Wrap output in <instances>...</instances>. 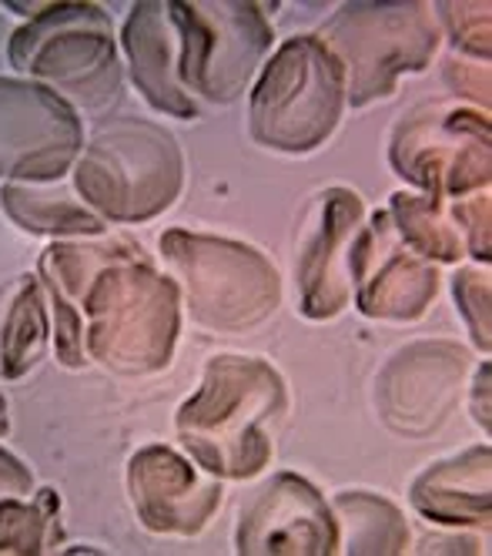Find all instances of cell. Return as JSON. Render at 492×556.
Listing matches in <instances>:
<instances>
[{
    "label": "cell",
    "mask_w": 492,
    "mask_h": 556,
    "mask_svg": "<svg viewBox=\"0 0 492 556\" xmlns=\"http://www.w3.org/2000/svg\"><path fill=\"white\" fill-rule=\"evenodd\" d=\"M489 446H472L429 466L413 483V506L439 527H485L492 513Z\"/></svg>",
    "instance_id": "obj_18"
},
{
    "label": "cell",
    "mask_w": 492,
    "mask_h": 556,
    "mask_svg": "<svg viewBox=\"0 0 492 556\" xmlns=\"http://www.w3.org/2000/svg\"><path fill=\"white\" fill-rule=\"evenodd\" d=\"M51 185L54 181H8L0 191V202L24 231L67 238H91L104 231L101 215L74 202L67 191H51Z\"/></svg>",
    "instance_id": "obj_19"
},
{
    "label": "cell",
    "mask_w": 492,
    "mask_h": 556,
    "mask_svg": "<svg viewBox=\"0 0 492 556\" xmlns=\"http://www.w3.org/2000/svg\"><path fill=\"white\" fill-rule=\"evenodd\" d=\"M449 30H453V41L489 61V4H439Z\"/></svg>",
    "instance_id": "obj_25"
},
{
    "label": "cell",
    "mask_w": 492,
    "mask_h": 556,
    "mask_svg": "<svg viewBox=\"0 0 492 556\" xmlns=\"http://www.w3.org/2000/svg\"><path fill=\"white\" fill-rule=\"evenodd\" d=\"M181 34V85L191 98L231 104L262 67L275 34L249 0H172Z\"/></svg>",
    "instance_id": "obj_8"
},
{
    "label": "cell",
    "mask_w": 492,
    "mask_h": 556,
    "mask_svg": "<svg viewBox=\"0 0 492 556\" xmlns=\"http://www.w3.org/2000/svg\"><path fill=\"white\" fill-rule=\"evenodd\" d=\"M289 406L275 366L255 355H218L181 403L175 426L188 456L218 480H252L272 459L268 426Z\"/></svg>",
    "instance_id": "obj_1"
},
{
    "label": "cell",
    "mask_w": 492,
    "mask_h": 556,
    "mask_svg": "<svg viewBox=\"0 0 492 556\" xmlns=\"http://www.w3.org/2000/svg\"><path fill=\"white\" fill-rule=\"evenodd\" d=\"M362 198L349 188H328L318 202V222L302 245L299 308L305 319H332L352 295V245L362 231Z\"/></svg>",
    "instance_id": "obj_15"
},
{
    "label": "cell",
    "mask_w": 492,
    "mask_h": 556,
    "mask_svg": "<svg viewBox=\"0 0 492 556\" xmlns=\"http://www.w3.org/2000/svg\"><path fill=\"white\" fill-rule=\"evenodd\" d=\"M453 295L459 302L463 319L472 332V342L489 352V275L479 268H463L453 282Z\"/></svg>",
    "instance_id": "obj_24"
},
{
    "label": "cell",
    "mask_w": 492,
    "mask_h": 556,
    "mask_svg": "<svg viewBox=\"0 0 492 556\" xmlns=\"http://www.w3.org/2000/svg\"><path fill=\"white\" fill-rule=\"evenodd\" d=\"M345 104L342 64L315 34H299L262 67L249 101V131L272 151L302 154L332 138Z\"/></svg>",
    "instance_id": "obj_5"
},
{
    "label": "cell",
    "mask_w": 492,
    "mask_h": 556,
    "mask_svg": "<svg viewBox=\"0 0 492 556\" xmlns=\"http://www.w3.org/2000/svg\"><path fill=\"white\" fill-rule=\"evenodd\" d=\"M342 553H405L408 530L402 513L373 493H339L332 500Z\"/></svg>",
    "instance_id": "obj_21"
},
{
    "label": "cell",
    "mask_w": 492,
    "mask_h": 556,
    "mask_svg": "<svg viewBox=\"0 0 492 556\" xmlns=\"http://www.w3.org/2000/svg\"><path fill=\"white\" fill-rule=\"evenodd\" d=\"M466 352L453 342H416L395 352L376 382V403L402 435L436 432L459 400Z\"/></svg>",
    "instance_id": "obj_13"
},
{
    "label": "cell",
    "mask_w": 492,
    "mask_h": 556,
    "mask_svg": "<svg viewBox=\"0 0 492 556\" xmlns=\"http://www.w3.org/2000/svg\"><path fill=\"white\" fill-rule=\"evenodd\" d=\"M349 268L355 302L368 319H422L439 292L436 265L402 242L389 212L362 225Z\"/></svg>",
    "instance_id": "obj_11"
},
{
    "label": "cell",
    "mask_w": 492,
    "mask_h": 556,
    "mask_svg": "<svg viewBox=\"0 0 492 556\" xmlns=\"http://www.w3.org/2000/svg\"><path fill=\"white\" fill-rule=\"evenodd\" d=\"M315 37L342 64L352 108L389 98L399 77L422 71L439 48L429 4H345Z\"/></svg>",
    "instance_id": "obj_7"
},
{
    "label": "cell",
    "mask_w": 492,
    "mask_h": 556,
    "mask_svg": "<svg viewBox=\"0 0 492 556\" xmlns=\"http://www.w3.org/2000/svg\"><path fill=\"white\" fill-rule=\"evenodd\" d=\"M235 549L244 556H328L339 549L332 506L295 472H278L244 509Z\"/></svg>",
    "instance_id": "obj_12"
},
{
    "label": "cell",
    "mask_w": 492,
    "mask_h": 556,
    "mask_svg": "<svg viewBox=\"0 0 492 556\" xmlns=\"http://www.w3.org/2000/svg\"><path fill=\"white\" fill-rule=\"evenodd\" d=\"M80 144V117L61 94L0 77V178L58 181L74 168Z\"/></svg>",
    "instance_id": "obj_10"
},
{
    "label": "cell",
    "mask_w": 492,
    "mask_h": 556,
    "mask_svg": "<svg viewBox=\"0 0 492 556\" xmlns=\"http://www.w3.org/2000/svg\"><path fill=\"white\" fill-rule=\"evenodd\" d=\"M64 543L58 490L0 500V553H51Z\"/></svg>",
    "instance_id": "obj_23"
},
{
    "label": "cell",
    "mask_w": 492,
    "mask_h": 556,
    "mask_svg": "<svg viewBox=\"0 0 492 556\" xmlns=\"http://www.w3.org/2000/svg\"><path fill=\"white\" fill-rule=\"evenodd\" d=\"M121 48L131 64V81L141 98L172 117H198L194 98L181 85V34L168 4L141 0L121 30Z\"/></svg>",
    "instance_id": "obj_16"
},
{
    "label": "cell",
    "mask_w": 492,
    "mask_h": 556,
    "mask_svg": "<svg viewBox=\"0 0 492 556\" xmlns=\"http://www.w3.org/2000/svg\"><path fill=\"white\" fill-rule=\"evenodd\" d=\"M472 416H476V422L489 432V363H482V369L476 372V386H472Z\"/></svg>",
    "instance_id": "obj_28"
},
{
    "label": "cell",
    "mask_w": 492,
    "mask_h": 556,
    "mask_svg": "<svg viewBox=\"0 0 492 556\" xmlns=\"http://www.w3.org/2000/svg\"><path fill=\"white\" fill-rule=\"evenodd\" d=\"M392 168L426 198H466L489 185V117L472 108H422L395 128Z\"/></svg>",
    "instance_id": "obj_9"
},
{
    "label": "cell",
    "mask_w": 492,
    "mask_h": 556,
    "mask_svg": "<svg viewBox=\"0 0 492 556\" xmlns=\"http://www.w3.org/2000/svg\"><path fill=\"white\" fill-rule=\"evenodd\" d=\"M128 242H85V238H71V242H54L40 255V286H45L54 312V345L58 359L67 369H77L88 359L85 355V319H80V299H85L91 278L101 265H108Z\"/></svg>",
    "instance_id": "obj_17"
},
{
    "label": "cell",
    "mask_w": 492,
    "mask_h": 556,
    "mask_svg": "<svg viewBox=\"0 0 492 556\" xmlns=\"http://www.w3.org/2000/svg\"><path fill=\"white\" fill-rule=\"evenodd\" d=\"M11 429V416H8V400L0 395V435H4Z\"/></svg>",
    "instance_id": "obj_29"
},
{
    "label": "cell",
    "mask_w": 492,
    "mask_h": 556,
    "mask_svg": "<svg viewBox=\"0 0 492 556\" xmlns=\"http://www.w3.org/2000/svg\"><path fill=\"white\" fill-rule=\"evenodd\" d=\"M453 222L463 235V245L472 258L489 262V194L472 191L453 202Z\"/></svg>",
    "instance_id": "obj_26"
},
{
    "label": "cell",
    "mask_w": 492,
    "mask_h": 556,
    "mask_svg": "<svg viewBox=\"0 0 492 556\" xmlns=\"http://www.w3.org/2000/svg\"><path fill=\"white\" fill-rule=\"evenodd\" d=\"M128 493L151 533L194 536L222 506L218 476L168 446H144L128 463Z\"/></svg>",
    "instance_id": "obj_14"
},
{
    "label": "cell",
    "mask_w": 492,
    "mask_h": 556,
    "mask_svg": "<svg viewBox=\"0 0 492 556\" xmlns=\"http://www.w3.org/2000/svg\"><path fill=\"white\" fill-rule=\"evenodd\" d=\"M185 185L178 141L154 122L121 117L74 162V188L104 222H148L175 205Z\"/></svg>",
    "instance_id": "obj_3"
},
{
    "label": "cell",
    "mask_w": 492,
    "mask_h": 556,
    "mask_svg": "<svg viewBox=\"0 0 492 556\" xmlns=\"http://www.w3.org/2000/svg\"><path fill=\"white\" fill-rule=\"evenodd\" d=\"M389 218L399 231L402 242L413 249L416 255L429 262H459L463 258V235L453 222V215H445L442 202H432L426 194H392Z\"/></svg>",
    "instance_id": "obj_22"
},
{
    "label": "cell",
    "mask_w": 492,
    "mask_h": 556,
    "mask_svg": "<svg viewBox=\"0 0 492 556\" xmlns=\"http://www.w3.org/2000/svg\"><path fill=\"white\" fill-rule=\"evenodd\" d=\"M48 319H51V312H48L40 278H24L17 295L11 299L4 326H0V372L8 379L30 372L45 359L48 342H51Z\"/></svg>",
    "instance_id": "obj_20"
},
{
    "label": "cell",
    "mask_w": 492,
    "mask_h": 556,
    "mask_svg": "<svg viewBox=\"0 0 492 556\" xmlns=\"http://www.w3.org/2000/svg\"><path fill=\"white\" fill-rule=\"evenodd\" d=\"M161 255L188 299L191 319L209 332H252L281 302L275 265L244 242L172 228L161 235Z\"/></svg>",
    "instance_id": "obj_4"
},
{
    "label": "cell",
    "mask_w": 492,
    "mask_h": 556,
    "mask_svg": "<svg viewBox=\"0 0 492 556\" xmlns=\"http://www.w3.org/2000/svg\"><path fill=\"white\" fill-rule=\"evenodd\" d=\"M8 61L71 108H98L117 91L111 17L98 4H48L14 30Z\"/></svg>",
    "instance_id": "obj_6"
},
{
    "label": "cell",
    "mask_w": 492,
    "mask_h": 556,
    "mask_svg": "<svg viewBox=\"0 0 492 556\" xmlns=\"http://www.w3.org/2000/svg\"><path fill=\"white\" fill-rule=\"evenodd\" d=\"M34 493V476L30 469L14 459L8 450H0V500L8 496H30Z\"/></svg>",
    "instance_id": "obj_27"
},
{
    "label": "cell",
    "mask_w": 492,
    "mask_h": 556,
    "mask_svg": "<svg viewBox=\"0 0 492 556\" xmlns=\"http://www.w3.org/2000/svg\"><path fill=\"white\" fill-rule=\"evenodd\" d=\"M85 355L117 376H151L172 363L181 329V292L138 245L98 268L80 299Z\"/></svg>",
    "instance_id": "obj_2"
}]
</instances>
